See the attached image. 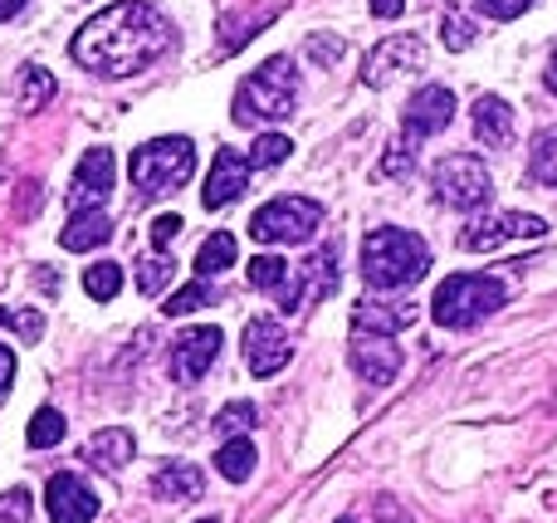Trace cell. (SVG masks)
Segmentation results:
<instances>
[{"label": "cell", "instance_id": "obj_42", "mask_svg": "<svg viewBox=\"0 0 557 523\" xmlns=\"http://www.w3.org/2000/svg\"><path fill=\"white\" fill-rule=\"evenodd\" d=\"M406 10V0H372V15L376 20H396Z\"/></svg>", "mask_w": 557, "mask_h": 523}, {"label": "cell", "instance_id": "obj_14", "mask_svg": "<svg viewBox=\"0 0 557 523\" xmlns=\"http://www.w3.org/2000/svg\"><path fill=\"white\" fill-rule=\"evenodd\" d=\"M45 505H49V523H94L98 514V495L78 475H69V470L49 475Z\"/></svg>", "mask_w": 557, "mask_h": 523}, {"label": "cell", "instance_id": "obj_40", "mask_svg": "<svg viewBox=\"0 0 557 523\" xmlns=\"http://www.w3.org/2000/svg\"><path fill=\"white\" fill-rule=\"evenodd\" d=\"M382 172L386 176H406V172H411V147H392V152L382 157Z\"/></svg>", "mask_w": 557, "mask_h": 523}, {"label": "cell", "instance_id": "obj_39", "mask_svg": "<svg viewBox=\"0 0 557 523\" xmlns=\"http://www.w3.org/2000/svg\"><path fill=\"white\" fill-rule=\"evenodd\" d=\"M176 235H182V215H157V221H152V245H157V250H166Z\"/></svg>", "mask_w": 557, "mask_h": 523}, {"label": "cell", "instance_id": "obj_18", "mask_svg": "<svg viewBox=\"0 0 557 523\" xmlns=\"http://www.w3.org/2000/svg\"><path fill=\"white\" fill-rule=\"evenodd\" d=\"M416 323V303L411 299H392V303H357V313H352V328L357 333H401V328H411Z\"/></svg>", "mask_w": 557, "mask_h": 523}, {"label": "cell", "instance_id": "obj_13", "mask_svg": "<svg viewBox=\"0 0 557 523\" xmlns=\"http://www.w3.org/2000/svg\"><path fill=\"white\" fill-rule=\"evenodd\" d=\"M347 362H352V372L362 382H376V387H386V382H396V372H401V348H396L386 333H352V348H347Z\"/></svg>", "mask_w": 557, "mask_h": 523}, {"label": "cell", "instance_id": "obj_26", "mask_svg": "<svg viewBox=\"0 0 557 523\" xmlns=\"http://www.w3.org/2000/svg\"><path fill=\"white\" fill-rule=\"evenodd\" d=\"M172 279H176V264L166 260V250H157L147 264H137V294H147V299H157Z\"/></svg>", "mask_w": 557, "mask_h": 523}, {"label": "cell", "instance_id": "obj_34", "mask_svg": "<svg viewBox=\"0 0 557 523\" xmlns=\"http://www.w3.org/2000/svg\"><path fill=\"white\" fill-rule=\"evenodd\" d=\"M0 523H35V495L29 489H5L0 495Z\"/></svg>", "mask_w": 557, "mask_h": 523}, {"label": "cell", "instance_id": "obj_15", "mask_svg": "<svg viewBox=\"0 0 557 523\" xmlns=\"http://www.w3.org/2000/svg\"><path fill=\"white\" fill-rule=\"evenodd\" d=\"M450 117H455V94L450 88H441V84L421 88V94L406 103V142H425V137L445 133Z\"/></svg>", "mask_w": 557, "mask_h": 523}, {"label": "cell", "instance_id": "obj_25", "mask_svg": "<svg viewBox=\"0 0 557 523\" xmlns=\"http://www.w3.org/2000/svg\"><path fill=\"white\" fill-rule=\"evenodd\" d=\"M529 176L543 186H557V127L533 137V157H529Z\"/></svg>", "mask_w": 557, "mask_h": 523}, {"label": "cell", "instance_id": "obj_37", "mask_svg": "<svg viewBox=\"0 0 557 523\" xmlns=\"http://www.w3.org/2000/svg\"><path fill=\"white\" fill-rule=\"evenodd\" d=\"M441 39H445V49H470L474 45V25L460 15V10H450V15L441 20Z\"/></svg>", "mask_w": 557, "mask_h": 523}, {"label": "cell", "instance_id": "obj_2", "mask_svg": "<svg viewBox=\"0 0 557 523\" xmlns=\"http://www.w3.org/2000/svg\"><path fill=\"white\" fill-rule=\"evenodd\" d=\"M431 270V250L421 235L401 231V225H376L362 240V279L376 289H406V284L425 279Z\"/></svg>", "mask_w": 557, "mask_h": 523}, {"label": "cell", "instance_id": "obj_10", "mask_svg": "<svg viewBox=\"0 0 557 523\" xmlns=\"http://www.w3.org/2000/svg\"><path fill=\"white\" fill-rule=\"evenodd\" d=\"M113 176H117L113 147H88L74 172V186H69V211H103L108 191H113Z\"/></svg>", "mask_w": 557, "mask_h": 523}, {"label": "cell", "instance_id": "obj_46", "mask_svg": "<svg viewBox=\"0 0 557 523\" xmlns=\"http://www.w3.org/2000/svg\"><path fill=\"white\" fill-rule=\"evenodd\" d=\"M201 523H221V519H201Z\"/></svg>", "mask_w": 557, "mask_h": 523}, {"label": "cell", "instance_id": "obj_16", "mask_svg": "<svg viewBox=\"0 0 557 523\" xmlns=\"http://www.w3.org/2000/svg\"><path fill=\"white\" fill-rule=\"evenodd\" d=\"M221 328H191L176 338L172 348V377L176 382H201L211 372V362L221 358Z\"/></svg>", "mask_w": 557, "mask_h": 523}, {"label": "cell", "instance_id": "obj_44", "mask_svg": "<svg viewBox=\"0 0 557 523\" xmlns=\"http://www.w3.org/2000/svg\"><path fill=\"white\" fill-rule=\"evenodd\" d=\"M25 10V0H0V20H15Z\"/></svg>", "mask_w": 557, "mask_h": 523}, {"label": "cell", "instance_id": "obj_9", "mask_svg": "<svg viewBox=\"0 0 557 523\" xmlns=\"http://www.w3.org/2000/svg\"><path fill=\"white\" fill-rule=\"evenodd\" d=\"M548 231L543 215H529V211H499V215H480L460 231V250L470 254H484V250H499L504 240H539Z\"/></svg>", "mask_w": 557, "mask_h": 523}, {"label": "cell", "instance_id": "obj_7", "mask_svg": "<svg viewBox=\"0 0 557 523\" xmlns=\"http://www.w3.org/2000/svg\"><path fill=\"white\" fill-rule=\"evenodd\" d=\"M431 186H435V201L455 206V211H480L494 191V176L480 157L455 152V157H441V162H435Z\"/></svg>", "mask_w": 557, "mask_h": 523}, {"label": "cell", "instance_id": "obj_30", "mask_svg": "<svg viewBox=\"0 0 557 523\" xmlns=\"http://www.w3.org/2000/svg\"><path fill=\"white\" fill-rule=\"evenodd\" d=\"M59 440H64V416H59L54 407H39L35 421H29V446L49 450V446H59Z\"/></svg>", "mask_w": 557, "mask_h": 523}, {"label": "cell", "instance_id": "obj_28", "mask_svg": "<svg viewBox=\"0 0 557 523\" xmlns=\"http://www.w3.org/2000/svg\"><path fill=\"white\" fill-rule=\"evenodd\" d=\"M288 270H294V264L278 260V254H255V260H250V284H255V289L278 294V289H284V279H288Z\"/></svg>", "mask_w": 557, "mask_h": 523}, {"label": "cell", "instance_id": "obj_29", "mask_svg": "<svg viewBox=\"0 0 557 523\" xmlns=\"http://www.w3.org/2000/svg\"><path fill=\"white\" fill-rule=\"evenodd\" d=\"M49 98H54V78H49V69L29 64V69H25V84H20V103H25V113L45 108Z\"/></svg>", "mask_w": 557, "mask_h": 523}, {"label": "cell", "instance_id": "obj_41", "mask_svg": "<svg viewBox=\"0 0 557 523\" xmlns=\"http://www.w3.org/2000/svg\"><path fill=\"white\" fill-rule=\"evenodd\" d=\"M10 382H15V352H10L5 343H0V397H5Z\"/></svg>", "mask_w": 557, "mask_h": 523}, {"label": "cell", "instance_id": "obj_27", "mask_svg": "<svg viewBox=\"0 0 557 523\" xmlns=\"http://www.w3.org/2000/svg\"><path fill=\"white\" fill-rule=\"evenodd\" d=\"M84 289H88V299H98V303L117 299V289H123V270H117L113 260H103V264H88V274H84Z\"/></svg>", "mask_w": 557, "mask_h": 523}, {"label": "cell", "instance_id": "obj_45", "mask_svg": "<svg viewBox=\"0 0 557 523\" xmlns=\"http://www.w3.org/2000/svg\"><path fill=\"white\" fill-rule=\"evenodd\" d=\"M337 523H362V519H337Z\"/></svg>", "mask_w": 557, "mask_h": 523}, {"label": "cell", "instance_id": "obj_3", "mask_svg": "<svg viewBox=\"0 0 557 523\" xmlns=\"http://www.w3.org/2000/svg\"><path fill=\"white\" fill-rule=\"evenodd\" d=\"M298 113V69L284 54L264 59L260 74H250L235 88V123L255 127V123H284Z\"/></svg>", "mask_w": 557, "mask_h": 523}, {"label": "cell", "instance_id": "obj_1", "mask_svg": "<svg viewBox=\"0 0 557 523\" xmlns=\"http://www.w3.org/2000/svg\"><path fill=\"white\" fill-rule=\"evenodd\" d=\"M172 49V20L143 0H117L74 35L69 54L103 78H127L152 69Z\"/></svg>", "mask_w": 557, "mask_h": 523}, {"label": "cell", "instance_id": "obj_17", "mask_svg": "<svg viewBox=\"0 0 557 523\" xmlns=\"http://www.w3.org/2000/svg\"><path fill=\"white\" fill-rule=\"evenodd\" d=\"M245 186H250V157H240L235 147H221L211 176H206V206H211V211H221V206L240 201Z\"/></svg>", "mask_w": 557, "mask_h": 523}, {"label": "cell", "instance_id": "obj_35", "mask_svg": "<svg viewBox=\"0 0 557 523\" xmlns=\"http://www.w3.org/2000/svg\"><path fill=\"white\" fill-rule=\"evenodd\" d=\"M0 323L29 343H39V333H45V313H35V309H0Z\"/></svg>", "mask_w": 557, "mask_h": 523}, {"label": "cell", "instance_id": "obj_38", "mask_svg": "<svg viewBox=\"0 0 557 523\" xmlns=\"http://www.w3.org/2000/svg\"><path fill=\"white\" fill-rule=\"evenodd\" d=\"M474 5H480V15H490V20H519L533 0H474Z\"/></svg>", "mask_w": 557, "mask_h": 523}, {"label": "cell", "instance_id": "obj_32", "mask_svg": "<svg viewBox=\"0 0 557 523\" xmlns=\"http://www.w3.org/2000/svg\"><path fill=\"white\" fill-rule=\"evenodd\" d=\"M288 152H294V142H288L284 133H264V137H255V147H250V166H278Z\"/></svg>", "mask_w": 557, "mask_h": 523}, {"label": "cell", "instance_id": "obj_6", "mask_svg": "<svg viewBox=\"0 0 557 523\" xmlns=\"http://www.w3.org/2000/svg\"><path fill=\"white\" fill-rule=\"evenodd\" d=\"M323 225V206L308 201V196H278V201L260 206L250 221L255 245H304L318 235Z\"/></svg>", "mask_w": 557, "mask_h": 523}, {"label": "cell", "instance_id": "obj_4", "mask_svg": "<svg viewBox=\"0 0 557 523\" xmlns=\"http://www.w3.org/2000/svg\"><path fill=\"white\" fill-rule=\"evenodd\" d=\"M127 172H133V186H137L143 201H157V196L182 191V186L191 182V172H196L191 137H157V142L137 147L133 162H127Z\"/></svg>", "mask_w": 557, "mask_h": 523}, {"label": "cell", "instance_id": "obj_12", "mask_svg": "<svg viewBox=\"0 0 557 523\" xmlns=\"http://www.w3.org/2000/svg\"><path fill=\"white\" fill-rule=\"evenodd\" d=\"M425 64V45L416 35H392L367 54V69H362V84L367 88H386L392 78H401L406 69H421Z\"/></svg>", "mask_w": 557, "mask_h": 523}, {"label": "cell", "instance_id": "obj_21", "mask_svg": "<svg viewBox=\"0 0 557 523\" xmlns=\"http://www.w3.org/2000/svg\"><path fill=\"white\" fill-rule=\"evenodd\" d=\"M108 235H113V221H108L103 211H74L69 215V225L59 231V245L74 250V254H84V250H98Z\"/></svg>", "mask_w": 557, "mask_h": 523}, {"label": "cell", "instance_id": "obj_31", "mask_svg": "<svg viewBox=\"0 0 557 523\" xmlns=\"http://www.w3.org/2000/svg\"><path fill=\"white\" fill-rule=\"evenodd\" d=\"M215 294H211V284L206 279H196V284H186V289H176L172 299L162 303V313H172V319H182V313H196V309H206Z\"/></svg>", "mask_w": 557, "mask_h": 523}, {"label": "cell", "instance_id": "obj_8", "mask_svg": "<svg viewBox=\"0 0 557 523\" xmlns=\"http://www.w3.org/2000/svg\"><path fill=\"white\" fill-rule=\"evenodd\" d=\"M337 289V240H327L318 254H308L298 270H288L284 289H278V313H298L313 299H327Z\"/></svg>", "mask_w": 557, "mask_h": 523}, {"label": "cell", "instance_id": "obj_36", "mask_svg": "<svg viewBox=\"0 0 557 523\" xmlns=\"http://www.w3.org/2000/svg\"><path fill=\"white\" fill-rule=\"evenodd\" d=\"M304 54L313 59L318 69H333L337 59H343V39L337 35H308V45H304Z\"/></svg>", "mask_w": 557, "mask_h": 523}, {"label": "cell", "instance_id": "obj_24", "mask_svg": "<svg viewBox=\"0 0 557 523\" xmlns=\"http://www.w3.org/2000/svg\"><path fill=\"white\" fill-rule=\"evenodd\" d=\"M231 264H235V235H225V231L206 235V245L196 250V274L211 279V274H225Z\"/></svg>", "mask_w": 557, "mask_h": 523}, {"label": "cell", "instance_id": "obj_11", "mask_svg": "<svg viewBox=\"0 0 557 523\" xmlns=\"http://www.w3.org/2000/svg\"><path fill=\"white\" fill-rule=\"evenodd\" d=\"M288 358H294V343H288L284 323L278 319H250V328H245V362H250L255 377H274V372H284Z\"/></svg>", "mask_w": 557, "mask_h": 523}, {"label": "cell", "instance_id": "obj_20", "mask_svg": "<svg viewBox=\"0 0 557 523\" xmlns=\"http://www.w3.org/2000/svg\"><path fill=\"white\" fill-rule=\"evenodd\" d=\"M133 456H137V440H133V431H123V426L98 431V436L84 446V460L94 470H123Z\"/></svg>", "mask_w": 557, "mask_h": 523}, {"label": "cell", "instance_id": "obj_22", "mask_svg": "<svg viewBox=\"0 0 557 523\" xmlns=\"http://www.w3.org/2000/svg\"><path fill=\"white\" fill-rule=\"evenodd\" d=\"M474 137H480L484 147H504L513 137V108L504 103V98L484 94L480 103H474Z\"/></svg>", "mask_w": 557, "mask_h": 523}, {"label": "cell", "instance_id": "obj_19", "mask_svg": "<svg viewBox=\"0 0 557 523\" xmlns=\"http://www.w3.org/2000/svg\"><path fill=\"white\" fill-rule=\"evenodd\" d=\"M201 489H206L201 470L186 465V460H166L152 475V495L166 499V505H191V499H201Z\"/></svg>", "mask_w": 557, "mask_h": 523}, {"label": "cell", "instance_id": "obj_33", "mask_svg": "<svg viewBox=\"0 0 557 523\" xmlns=\"http://www.w3.org/2000/svg\"><path fill=\"white\" fill-rule=\"evenodd\" d=\"M255 421H260V411H255L250 401H231V407L215 416V431H221V436H245Z\"/></svg>", "mask_w": 557, "mask_h": 523}, {"label": "cell", "instance_id": "obj_5", "mask_svg": "<svg viewBox=\"0 0 557 523\" xmlns=\"http://www.w3.org/2000/svg\"><path fill=\"white\" fill-rule=\"evenodd\" d=\"M504 299H509V289L494 274H450L431 299V319L441 328H474L494 309H504Z\"/></svg>", "mask_w": 557, "mask_h": 523}, {"label": "cell", "instance_id": "obj_43", "mask_svg": "<svg viewBox=\"0 0 557 523\" xmlns=\"http://www.w3.org/2000/svg\"><path fill=\"white\" fill-rule=\"evenodd\" d=\"M543 84H548V94H557V49H553L548 69H543Z\"/></svg>", "mask_w": 557, "mask_h": 523}, {"label": "cell", "instance_id": "obj_23", "mask_svg": "<svg viewBox=\"0 0 557 523\" xmlns=\"http://www.w3.org/2000/svg\"><path fill=\"white\" fill-rule=\"evenodd\" d=\"M215 470H221L231 485H245L255 475V440L250 436H231L221 440V456H215Z\"/></svg>", "mask_w": 557, "mask_h": 523}]
</instances>
